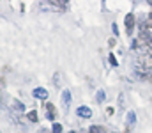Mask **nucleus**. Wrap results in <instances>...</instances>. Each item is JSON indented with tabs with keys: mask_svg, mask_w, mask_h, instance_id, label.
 Listing matches in <instances>:
<instances>
[{
	"mask_svg": "<svg viewBox=\"0 0 152 133\" xmlns=\"http://www.w3.org/2000/svg\"><path fill=\"white\" fill-rule=\"evenodd\" d=\"M124 25H126V32H127V36L133 34V30H134V14H127L126 20H124Z\"/></svg>",
	"mask_w": 152,
	"mask_h": 133,
	"instance_id": "obj_1",
	"label": "nucleus"
},
{
	"mask_svg": "<svg viewBox=\"0 0 152 133\" xmlns=\"http://www.w3.org/2000/svg\"><path fill=\"white\" fill-rule=\"evenodd\" d=\"M138 64L143 66V69H149V71H151L152 69V57L151 55H143V53H142L140 59H138Z\"/></svg>",
	"mask_w": 152,
	"mask_h": 133,
	"instance_id": "obj_2",
	"label": "nucleus"
},
{
	"mask_svg": "<svg viewBox=\"0 0 152 133\" xmlns=\"http://www.w3.org/2000/svg\"><path fill=\"white\" fill-rule=\"evenodd\" d=\"M32 96H34V98H39V99H46V98H48V90L42 89V87H37V89L32 90Z\"/></svg>",
	"mask_w": 152,
	"mask_h": 133,
	"instance_id": "obj_3",
	"label": "nucleus"
},
{
	"mask_svg": "<svg viewBox=\"0 0 152 133\" xmlns=\"http://www.w3.org/2000/svg\"><path fill=\"white\" fill-rule=\"evenodd\" d=\"M76 114H78L80 117H83V119H88V117L92 115V110H90L88 107H80V108L76 110Z\"/></svg>",
	"mask_w": 152,
	"mask_h": 133,
	"instance_id": "obj_4",
	"label": "nucleus"
},
{
	"mask_svg": "<svg viewBox=\"0 0 152 133\" xmlns=\"http://www.w3.org/2000/svg\"><path fill=\"white\" fill-rule=\"evenodd\" d=\"M69 101H71V92L69 90H64L62 92V105H64V108L69 107Z\"/></svg>",
	"mask_w": 152,
	"mask_h": 133,
	"instance_id": "obj_5",
	"label": "nucleus"
},
{
	"mask_svg": "<svg viewBox=\"0 0 152 133\" xmlns=\"http://www.w3.org/2000/svg\"><path fill=\"white\" fill-rule=\"evenodd\" d=\"M46 110H48V119H55V107L51 103H46Z\"/></svg>",
	"mask_w": 152,
	"mask_h": 133,
	"instance_id": "obj_6",
	"label": "nucleus"
},
{
	"mask_svg": "<svg viewBox=\"0 0 152 133\" xmlns=\"http://www.w3.org/2000/svg\"><path fill=\"white\" fill-rule=\"evenodd\" d=\"M27 115H28V119H30L32 123H37V121H39V117H37V112H34V110H32L30 114H27Z\"/></svg>",
	"mask_w": 152,
	"mask_h": 133,
	"instance_id": "obj_7",
	"label": "nucleus"
},
{
	"mask_svg": "<svg viewBox=\"0 0 152 133\" xmlns=\"http://www.w3.org/2000/svg\"><path fill=\"white\" fill-rule=\"evenodd\" d=\"M88 133H106L103 128H99V126H90V132Z\"/></svg>",
	"mask_w": 152,
	"mask_h": 133,
	"instance_id": "obj_8",
	"label": "nucleus"
},
{
	"mask_svg": "<svg viewBox=\"0 0 152 133\" xmlns=\"http://www.w3.org/2000/svg\"><path fill=\"white\" fill-rule=\"evenodd\" d=\"M51 128H53V133H60V132H62V126H60L58 123H55V124H53Z\"/></svg>",
	"mask_w": 152,
	"mask_h": 133,
	"instance_id": "obj_9",
	"label": "nucleus"
},
{
	"mask_svg": "<svg viewBox=\"0 0 152 133\" xmlns=\"http://www.w3.org/2000/svg\"><path fill=\"white\" fill-rule=\"evenodd\" d=\"M96 98H97V101H104V92H103V90H99Z\"/></svg>",
	"mask_w": 152,
	"mask_h": 133,
	"instance_id": "obj_10",
	"label": "nucleus"
},
{
	"mask_svg": "<svg viewBox=\"0 0 152 133\" xmlns=\"http://www.w3.org/2000/svg\"><path fill=\"white\" fill-rule=\"evenodd\" d=\"M110 64H112V66H117V64H118V62H117V59H115V55H113V53L110 55Z\"/></svg>",
	"mask_w": 152,
	"mask_h": 133,
	"instance_id": "obj_11",
	"label": "nucleus"
},
{
	"mask_svg": "<svg viewBox=\"0 0 152 133\" xmlns=\"http://www.w3.org/2000/svg\"><path fill=\"white\" fill-rule=\"evenodd\" d=\"M127 121H131V123H134V115H133V114H129V115H127Z\"/></svg>",
	"mask_w": 152,
	"mask_h": 133,
	"instance_id": "obj_12",
	"label": "nucleus"
},
{
	"mask_svg": "<svg viewBox=\"0 0 152 133\" xmlns=\"http://www.w3.org/2000/svg\"><path fill=\"white\" fill-rule=\"evenodd\" d=\"M112 29H113V32H115V36H117V34H118V29H117V25H115V23H113V27H112Z\"/></svg>",
	"mask_w": 152,
	"mask_h": 133,
	"instance_id": "obj_13",
	"label": "nucleus"
},
{
	"mask_svg": "<svg viewBox=\"0 0 152 133\" xmlns=\"http://www.w3.org/2000/svg\"><path fill=\"white\" fill-rule=\"evenodd\" d=\"M147 21H151V23H152V12H149V18H147Z\"/></svg>",
	"mask_w": 152,
	"mask_h": 133,
	"instance_id": "obj_14",
	"label": "nucleus"
},
{
	"mask_svg": "<svg viewBox=\"0 0 152 133\" xmlns=\"http://www.w3.org/2000/svg\"><path fill=\"white\" fill-rule=\"evenodd\" d=\"M0 101H2V92H0Z\"/></svg>",
	"mask_w": 152,
	"mask_h": 133,
	"instance_id": "obj_15",
	"label": "nucleus"
},
{
	"mask_svg": "<svg viewBox=\"0 0 152 133\" xmlns=\"http://www.w3.org/2000/svg\"><path fill=\"white\" fill-rule=\"evenodd\" d=\"M71 133H78V132H71Z\"/></svg>",
	"mask_w": 152,
	"mask_h": 133,
	"instance_id": "obj_16",
	"label": "nucleus"
},
{
	"mask_svg": "<svg viewBox=\"0 0 152 133\" xmlns=\"http://www.w3.org/2000/svg\"><path fill=\"white\" fill-rule=\"evenodd\" d=\"M151 5H152V0H151Z\"/></svg>",
	"mask_w": 152,
	"mask_h": 133,
	"instance_id": "obj_17",
	"label": "nucleus"
},
{
	"mask_svg": "<svg viewBox=\"0 0 152 133\" xmlns=\"http://www.w3.org/2000/svg\"><path fill=\"white\" fill-rule=\"evenodd\" d=\"M151 57H152V51H151Z\"/></svg>",
	"mask_w": 152,
	"mask_h": 133,
	"instance_id": "obj_18",
	"label": "nucleus"
}]
</instances>
